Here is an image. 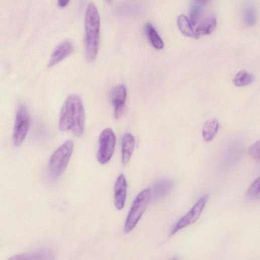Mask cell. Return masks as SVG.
<instances>
[{
  "instance_id": "ba28073f",
  "label": "cell",
  "mask_w": 260,
  "mask_h": 260,
  "mask_svg": "<svg viewBox=\"0 0 260 260\" xmlns=\"http://www.w3.org/2000/svg\"><path fill=\"white\" fill-rule=\"evenodd\" d=\"M127 95L126 89L123 84L116 86L112 91L111 99L115 108V117L117 120L121 119L124 114Z\"/></svg>"
},
{
  "instance_id": "5bb4252c",
  "label": "cell",
  "mask_w": 260,
  "mask_h": 260,
  "mask_svg": "<svg viewBox=\"0 0 260 260\" xmlns=\"http://www.w3.org/2000/svg\"><path fill=\"white\" fill-rule=\"evenodd\" d=\"M219 128V123L216 118L208 120L204 124L202 130L204 139L207 142L212 141L215 137Z\"/></svg>"
},
{
  "instance_id": "4fadbf2b",
  "label": "cell",
  "mask_w": 260,
  "mask_h": 260,
  "mask_svg": "<svg viewBox=\"0 0 260 260\" xmlns=\"http://www.w3.org/2000/svg\"><path fill=\"white\" fill-rule=\"evenodd\" d=\"M177 24L180 31L185 36L196 39L199 38L189 19L185 15H181L178 17Z\"/></svg>"
},
{
  "instance_id": "277c9868",
  "label": "cell",
  "mask_w": 260,
  "mask_h": 260,
  "mask_svg": "<svg viewBox=\"0 0 260 260\" xmlns=\"http://www.w3.org/2000/svg\"><path fill=\"white\" fill-rule=\"evenodd\" d=\"M151 191L146 189L140 193L135 199L127 217L124 230L130 233L140 220L150 200Z\"/></svg>"
},
{
  "instance_id": "8992f818",
  "label": "cell",
  "mask_w": 260,
  "mask_h": 260,
  "mask_svg": "<svg viewBox=\"0 0 260 260\" xmlns=\"http://www.w3.org/2000/svg\"><path fill=\"white\" fill-rule=\"evenodd\" d=\"M29 126L30 119L27 108L23 104H21L18 108L13 134L15 146L22 145L27 135Z\"/></svg>"
},
{
  "instance_id": "5b68a950",
  "label": "cell",
  "mask_w": 260,
  "mask_h": 260,
  "mask_svg": "<svg viewBox=\"0 0 260 260\" xmlns=\"http://www.w3.org/2000/svg\"><path fill=\"white\" fill-rule=\"evenodd\" d=\"M116 144L115 134L111 128L104 130L99 137L97 159L101 164L108 163L113 157Z\"/></svg>"
},
{
  "instance_id": "7c38bea8",
  "label": "cell",
  "mask_w": 260,
  "mask_h": 260,
  "mask_svg": "<svg viewBox=\"0 0 260 260\" xmlns=\"http://www.w3.org/2000/svg\"><path fill=\"white\" fill-rule=\"evenodd\" d=\"M135 145L134 137L130 133H125L122 140V164L126 165L129 162Z\"/></svg>"
},
{
  "instance_id": "7402d4cb",
  "label": "cell",
  "mask_w": 260,
  "mask_h": 260,
  "mask_svg": "<svg viewBox=\"0 0 260 260\" xmlns=\"http://www.w3.org/2000/svg\"><path fill=\"white\" fill-rule=\"evenodd\" d=\"M70 0H58V6L61 8H65L69 3Z\"/></svg>"
},
{
  "instance_id": "d6986e66",
  "label": "cell",
  "mask_w": 260,
  "mask_h": 260,
  "mask_svg": "<svg viewBox=\"0 0 260 260\" xmlns=\"http://www.w3.org/2000/svg\"><path fill=\"white\" fill-rule=\"evenodd\" d=\"M201 8L198 6L194 7L190 16V21L193 27L196 26L199 23L201 16Z\"/></svg>"
},
{
  "instance_id": "8fae6325",
  "label": "cell",
  "mask_w": 260,
  "mask_h": 260,
  "mask_svg": "<svg viewBox=\"0 0 260 260\" xmlns=\"http://www.w3.org/2000/svg\"><path fill=\"white\" fill-rule=\"evenodd\" d=\"M127 182L123 175L118 178L115 186V204L116 209L122 210L124 207L127 197Z\"/></svg>"
},
{
  "instance_id": "6da1fadb",
  "label": "cell",
  "mask_w": 260,
  "mask_h": 260,
  "mask_svg": "<svg viewBox=\"0 0 260 260\" xmlns=\"http://www.w3.org/2000/svg\"><path fill=\"white\" fill-rule=\"evenodd\" d=\"M85 113L81 98L76 95L69 96L61 110L59 127L62 131L71 130L75 136L81 137L84 130Z\"/></svg>"
},
{
  "instance_id": "9c48e42d",
  "label": "cell",
  "mask_w": 260,
  "mask_h": 260,
  "mask_svg": "<svg viewBox=\"0 0 260 260\" xmlns=\"http://www.w3.org/2000/svg\"><path fill=\"white\" fill-rule=\"evenodd\" d=\"M73 50L74 45L71 41H64L55 49L51 55L47 67L52 68L55 66L69 56Z\"/></svg>"
},
{
  "instance_id": "7a4b0ae2",
  "label": "cell",
  "mask_w": 260,
  "mask_h": 260,
  "mask_svg": "<svg viewBox=\"0 0 260 260\" xmlns=\"http://www.w3.org/2000/svg\"><path fill=\"white\" fill-rule=\"evenodd\" d=\"M84 25L85 56L87 61L92 63L96 60L98 53L100 31L99 12L92 3L90 4L87 8Z\"/></svg>"
},
{
  "instance_id": "9a60e30c",
  "label": "cell",
  "mask_w": 260,
  "mask_h": 260,
  "mask_svg": "<svg viewBox=\"0 0 260 260\" xmlns=\"http://www.w3.org/2000/svg\"><path fill=\"white\" fill-rule=\"evenodd\" d=\"M217 22L214 17H209L200 23L195 31L199 37L202 35H210L217 27Z\"/></svg>"
},
{
  "instance_id": "2e32d148",
  "label": "cell",
  "mask_w": 260,
  "mask_h": 260,
  "mask_svg": "<svg viewBox=\"0 0 260 260\" xmlns=\"http://www.w3.org/2000/svg\"><path fill=\"white\" fill-rule=\"evenodd\" d=\"M145 31L149 42L155 48L162 49L164 47L162 38L151 24H146Z\"/></svg>"
},
{
  "instance_id": "ffe728a7",
  "label": "cell",
  "mask_w": 260,
  "mask_h": 260,
  "mask_svg": "<svg viewBox=\"0 0 260 260\" xmlns=\"http://www.w3.org/2000/svg\"><path fill=\"white\" fill-rule=\"evenodd\" d=\"M244 19L248 25L252 26L254 24L255 15L254 11L252 9L248 8L245 11L244 13Z\"/></svg>"
},
{
  "instance_id": "3957f363",
  "label": "cell",
  "mask_w": 260,
  "mask_h": 260,
  "mask_svg": "<svg viewBox=\"0 0 260 260\" xmlns=\"http://www.w3.org/2000/svg\"><path fill=\"white\" fill-rule=\"evenodd\" d=\"M74 149V142L69 140L60 146L52 155L48 166L50 176L60 177L66 169Z\"/></svg>"
},
{
  "instance_id": "44dd1931",
  "label": "cell",
  "mask_w": 260,
  "mask_h": 260,
  "mask_svg": "<svg viewBox=\"0 0 260 260\" xmlns=\"http://www.w3.org/2000/svg\"><path fill=\"white\" fill-rule=\"evenodd\" d=\"M259 141H257L250 148L249 153L251 157L256 161H259Z\"/></svg>"
},
{
  "instance_id": "ac0fdd59",
  "label": "cell",
  "mask_w": 260,
  "mask_h": 260,
  "mask_svg": "<svg viewBox=\"0 0 260 260\" xmlns=\"http://www.w3.org/2000/svg\"><path fill=\"white\" fill-rule=\"evenodd\" d=\"M259 178L255 180L250 185L246 194L248 202H253L259 200Z\"/></svg>"
},
{
  "instance_id": "603a6c76",
  "label": "cell",
  "mask_w": 260,
  "mask_h": 260,
  "mask_svg": "<svg viewBox=\"0 0 260 260\" xmlns=\"http://www.w3.org/2000/svg\"><path fill=\"white\" fill-rule=\"evenodd\" d=\"M106 1H107L108 3H110L112 2V0H106Z\"/></svg>"
},
{
  "instance_id": "52a82bcc",
  "label": "cell",
  "mask_w": 260,
  "mask_h": 260,
  "mask_svg": "<svg viewBox=\"0 0 260 260\" xmlns=\"http://www.w3.org/2000/svg\"><path fill=\"white\" fill-rule=\"evenodd\" d=\"M207 199V195L201 197L193 206L192 209L177 223L170 235L172 236L183 228L195 223L201 215Z\"/></svg>"
},
{
  "instance_id": "30bf717a",
  "label": "cell",
  "mask_w": 260,
  "mask_h": 260,
  "mask_svg": "<svg viewBox=\"0 0 260 260\" xmlns=\"http://www.w3.org/2000/svg\"><path fill=\"white\" fill-rule=\"evenodd\" d=\"M174 186L172 181L169 179H160L156 182L151 191L150 198L153 201L164 198L172 191Z\"/></svg>"
},
{
  "instance_id": "e0dca14e",
  "label": "cell",
  "mask_w": 260,
  "mask_h": 260,
  "mask_svg": "<svg viewBox=\"0 0 260 260\" xmlns=\"http://www.w3.org/2000/svg\"><path fill=\"white\" fill-rule=\"evenodd\" d=\"M253 76L245 70L239 71L233 79L234 84L237 87H242L249 85L253 82Z\"/></svg>"
}]
</instances>
